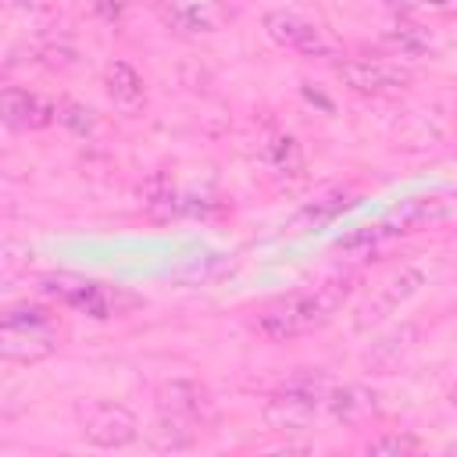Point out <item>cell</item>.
<instances>
[{
	"label": "cell",
	"mask_w": 457,
	"mask_h": 457,
	"mask_svg": "<svg viewBox=\"0 0 457 457\" xmlns=\"http://www.w3.org/2000/svg\"><path fill=\"white\" fill-rule=\"evenodd\" d=\"M350 296V278H328L321 286H314L311 293H293V296H282L275 303H268L261 314H257V328L261 336L275 339V343H286V339H296L311 328H321Z\"/></svg>",
	"instance_id": "cell-1"
},
{
	"label": "cell",
	"mask_w": 457,
	"mask_h": 457,
	"mask_svg": "<svg viewBox=\"0 0 457 457\" xmlns=\"http://www.w3.org/2000/svg\"><path fill=\"white\" fill-rule=\"evenodd\" d=\"M57 346H61V332L43 307H11L4 314V325H0L4 361L36 364V361L50 357Z\"/></svg>",
	"instance_id": "cell-2"
},
{
	"label": "cell",
	"mask_w": 457,
	"mask_h": 457,
	"mask_svg": "<svg viewBox=\"0 0 457 457\" xmlns=\"http://www.w3.org/2000/svg\"><path fill=\"white\" fill-rule=\"evenodd\" d=\"M318 403H321V375H296L282 386V393H275L261 418L271 432H307L314 414H318Z\"/></svg>",
	"instance_id": "cell-3"
},
{
	"label": "cell",
	"mask_w": 457,
	"mask_h": 457,
	"mask_svg": "<svg viewBox=\"0 0 457 457\" xmlns=\"http://www.w3.org/2000/svg\"><path fill=\"white\" fill-rule=\"evenodd\" d=\"M79 428L93 446L104 450H118L136 443L139 436V421L125 403H111V400H93L79 407Z\"/></svg>",
	"instance_id": "cell-4"
},
{
	"label": "cell",
	"mask_w": 457,
	"mask_h": 457,
	"mask_svg": "<svg viewBox=\"0 0 457 457\" xmlns=\"http://www.w3.org/2000/svg\"><path fill=\"white\" fill-rule=\"evenodd\" d=\"M264 32H268L278 46L296 50V54H303V57H332V54H336L332 39H328L314 21H307V18L293 14V11H268V14H264Z\"/></svg>",
	"instance_id": "cell-5"
},
{
	"label": "cell",
	"mask_w": 457,
	"mask_h": 457,
	"mask_svg": "<svg viewBox=\"0 0 457 457\" xmlns=\"http://www.w3.org/2000/svg\"><path fill=\"white\" fill-rule=\"evenodd\" d=\"M336 75L346 89L361 93V96H382L393 89H403L411 82V71L400 64H386V61H368V57H350L336 64Z\"/></svg>",
	"instance_id": "cell-6"
},
{
	"label": "cell",
	"mask_w": 457,
	"mask_h": 457,
	"mask_svg": "<svg viewBox=\"0 0 457 457\" xmlns=\"http://www.w3.org/2000/svg\"><path fill=\"white\" fill-rule=\"evenodd\" d=\"M154 400H157V411L161 414L193 418L200 425H207V418H211V396L193 378H168V382H161L157 393H154Z\"/></svg>",
	"instance_id": "cell-7"
},
{
	"label": "cell",
	"mask_w": 457,
	"mask_h": 457,
	"mask_svg": "<svg viewBox=\"0 0 457 457\" xmlns=\"http://www.w3.org/2000/svg\"><path fill=\"white\" fill-rule=\"evenodd\" d=\"M0 111H4V121L18 132H36V129H46L54 118H57V107L21 86H7L4 96H0Z\"/></svg>",
	"instance_id": "cell-8"
},
{
	"label": "cell",
	"mask_w": 457,
	"mask_h": 457,
	"mask_svg": "<svg viewBox=\"0 0 457 457\" xmlns=\"http://www.w3.org/2000/svg\"><path fill=\"white\" fill-rule=\"evenodd\" d=\"M104 82H107V93H111V100H114L118 111L136 114V111L143 107V100H146V86H143V75H139L129 61H111Z\"/></svg>",
	"instance_id": "cell-9"
},
{
	"label": "cell",
	"mask_w": 457,
	"mask_h": 457,
	"mask_svg": "<svg viewBox=\"0 0 457 457\" xmlns=\"http://www.w3.org/2000/svg\"><path fill=\"white\" fill-rule=\"evenodd\" d=\"M450 207H453V204H450L446 196H414V200H403L400 207H393L386 225H389L393 232H414V228H421V225H432V221L446 218Z\"/></svg>",
	"instance_id": "cell-10"
},
{
	"label": "cell",
	"mask_w": 457,
	"mask_h": 457,
	"mask_svg": "<svg viewBox=\"0 0 457 457\" xmlns=\"http://www.w3.org/2000/svg\"><path fill=\"white\" fill-rule=\"evenodd\" d=\"M425 286V271L421 268H414V264H403V268H396L386 282H382V289H378V303H375V314H368L361 325H368V321H378L382 314H389L393 307H400V303H407L418 289Z\"/></svg>",
	"instance_id": "cell-11"
},
{
	"label": "cell",
	"mask_w": 457,
	"mask_h": 457,
	"mask_svg": "<svg viewBox=\"0 0 457 457\" xmlns=\"http://www.w3.org/2000/svg\"><path fill=\"white\" fill-rule=\"evenodd\" d=\"M200 432H204L200 421L179 418V414H161L157 411V421L150 428V446L154 450H189L200 439Z\"/></svg>",
	"instance_id": "cell-12"
},
{
	"label": "cell",
	"mask_w": 457,
	"mask_h": 457,
	"mask_svg": "<svg viewBox=\"0 0 457 457\" xmlns=\"http://www.w3.org/2000/svg\"><path fill=\"white\" fill-rule=\"evenodd\" d=\"M325 403H328L332 418L343 421V425H357V421H364V418L375 411V396H371L364 386H353V382L336 386V389L325 396Z\"/></svg>",
	"instance_id": "cell-13"
},
{
	"label": "cell",
	"mask_w": 457,
	"mask_h": 457,
	"mask_svg": "<svg viewBox=\"0 0 457 457\" xmlns=\"http://www.w3.org/2000/svg\"><path fill=\"white\" fill-rule=\"evenodd\" d=\"M268 161H271V168H275L278 175H286V179H300V175H303V150H300L296 136H289V132H282V136L271 139Z\"/></svg>",
	"instance_id": "cell-14"
},
{
	"label": "cell",
	"mask_w": 457,
	"mask_h": 457,
	"mask_svg": "<svg viewBox=\"0 0 457 457\" xmlns=\"http://www.w3.org/2000/svg\"><path fill=\"white\" fill-rule=\"evenodd\" d=\"M57 121H61L68 132H75V136H89V132L96 129V111L86 107V104H79V100H64V104L57 107Z\"/></svg>",
	"instance_id": "cell-15"
},
{
	"label": "cell",
	"mask_w": 457,
	"mask_h": 457,
	"mask_svg": "<svg viewBox=\"0 0 457 457\" xmlns=\"http://www.w3.org/2000/svg\"><path fill=\"white\" fill-rule=\"evenodd\" d=\"M368 453H418L421 450V439L411 436V432H382L375 439L364 443Z\"/></svg>",
	"instance_id": "cell-16"
},
{
	"label": "cell",
	"mask_w": 457,
	"mask_h": 457,
	"mask_svg": "<svg viewBox=\"0 0 457 457\" xmlns=\"http://www.w3.org/2000/svg\"><path fill=\"white\" fill-rule=\"evenodd\" d=\"M350 200H346V193L339 189V193H332V196H321V200H314L311 207H303L300 211V225H318V221H328V218H336L343 207H346Z\"/></svg>",
	"instance_id": "cell-17"
},
{
	"label": "cell",
	"mask_w": 457,
	"mask_h": 457,
	"mask_svg": "<svg viewBox=\"0 0 457 457\" xmlns=\"http://www.w3.org/2000/svg\"><path fill=\"white\" fill-rule=\"evenodd\" d=\"M389 232H393V228H389L386 221H382V225H361V228H353L350 236H343L336 246H339V250H375Z\"/></svg>",
	"instance_id": "cell-18"
},
{
	"label": "cell",
	"mask_w": 457,
	"mask_h": 457,
	"mask_svg": "<svg viewBox=\"0 0 457 457\" xmlns=\"http://www.w3.org/2000/svg\"><path fill=\"white\" fill-rule=\"evenodd\" d=\"M389 43L400 46L403 54H425V50L432 46V39L425 36V29H418V25H411V21H400V25L389 32Z\"/></svg>",
	"instance_id": "cell-19"
},
{
	"label": "cell",
	"mask_w": 457,
	"mask_h": 457,
	"mask_svg": "<svg viewBox=\"0 0 457 457\" xmlns=\"http://www.w3.org/2000/svg\"><path fill=\"white\" fill-rule=\"evenodd\" d=\"M218 271H225V261L211 253V257H196V261H193L189 268H182L179 275L189 278V282H207V278H214Z\"/></svg>",
	"instance_id": "cell-20"
},
{
	"label": "cell",
	"mask_w": 457,
	"mask_h": 457,
	"mask_svg": "<svg viewBox=\"0 0 457 457\" xmlns=\"http://www.w3.org/2000/svg\"><path fill=\"white\" fill-rule=\"evenodd\" d=\"M43 57L50 68H71L75 64V50H64V46H50V50H43Z\"/></svg>",
	"instance_id": "cell-21"
},
{
	"label": "cell",
	"mask_w": 457,
	"mask_h": 457,
	"mask_svg": "<svg viewBox=\"0 0 457 457\" xmlns=\"http://www.w3.org/2000/svg\"><path fill=\"white\" fill-rule=\"evenodd\" d=\"M96 7H100L104 18H118L125 11V0H96Z\"/></svg>",
	"instance_id": "cell-22"
},
{
	"label": "cell",
	"mask_w": 457,
	"mask_h": 457,
	"mask_svg": "<svg viewBox=\"0 0 457 457\" xmlns=\"http://www.w3.org/2000/svg\"><path fill=\"white\" fill-rule=\"evenodd\" d=\"M7 4H11V7H18V11H29V7H36L39 0H7Z\"/></svg>",
	"instance_id": "cell-23"
},
{
	"label": "cell",
	"mask_w": 457,
	"mask_h": 457,
	"mask_svg": "<svg viewBox=\"0 0 457 457\" xmlns=\"http://www.w3.org/2000/svg\"><path fill=\"white\" fill-rule=\"evenodd\" d=\"M421 4H428V7H450L453 0H421Z\"/></svg>",
	"instance_id": "cell-24"
},
{
	"label": "cell",
	"mask_w": 457,
	"mask_h": 457,
	"mask_svg": "<svg viewBox=\"0 0 457 457\" xmlns=\"http://www.w3.org/2000/svg\"><path fill=\"white\" fill-rule=\"evenodd\" d=\"M450 407H453V411H457V382H453V386H450Z\"/></svg>",
	"instance_id": "cell-25"
},
{
	"label": "cell",
	"mask_w": 457,
	"mask_h": 457,
	"mask_svg": "<svg viewBox=\"0 0 457 457\" xmlns=\"http://www.w3.org/2000/svg\"><path fill=\"white\" fill-rule=\"evenodd\" d=\"M446 450H450V453H457V443H450V446H446Z\"/></svg>",
	"instance_id": "cell-26"
}]
</instances>
